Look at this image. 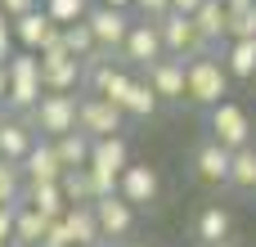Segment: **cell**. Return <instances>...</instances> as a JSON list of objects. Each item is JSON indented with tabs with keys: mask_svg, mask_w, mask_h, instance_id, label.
<instances>
[{
	"mask_svg": "<svg viewBox=\"0 0 256 247\" xmlns=\"http://www.w3.org/2000/svg\"><path fill=\"white\" fill-rule=\"evenodd\" d=\"M230 184L234 189H256V144L234 148V158H230Z\"/></svg>",
	"mask_w": 256,
	"mask_h": 247,
	"instance_id": "27",
	"label": "cell"
},
{
	"mask_svg": "<svg viewBox=\"0 0 256 247\" xmlns=\"http://www.w3.org/2000/svg\"><path fill=\"white\" fill-rule=\"evenodd\" d=\"M9 90H4V112H22V108H36L40 104V94H45V86H40V54H32V50H14L9 54Z\"/></svg>",
	"mask_w": 256,
	"mask_h": 247,
	"instance_id": "1",
	"label": "cell"
},
{
	"mask_svg": "<svg viewBox=\"0 0 256 247\" xmlns=\"http://www.w3.org/2000/svg\"><path fill=\"white\" fill-rule=\"evenodd\" d=\"M94 216H99V234H104V243L108 238H126L130 230H135V207L112 189V194H104L99 202H94Z\"/></svg>",
	"mask_w": 256,
	"mask_h": 247,
	"instance_id": "14",
	"label": "cell"
},
{
	"mask_svg": "<svg viewBox=\"0 0 256 247\" xmlns=\"http://www.w3.org/2000/svg\"><path fill=\"white\" fill-rule=\"evenodd\" d=\"M117 58H122V63H130V68H153L158 58H166V45H162L158 22L135 18V22H130V32H126V40H122V50H117Z\"/></svg>",
	"mask_w": 256,
	"mask_h": 247,
	"instance_id": "5",
	"label": "cell"
},
{
	"mask_svg": "<svg viewBox=\"0 0 256 247\" xmlns=\"http://www.w3.org/2000/svg\"><path fill=\"white\" fill-rule=\"evenodd\" d=\"M230 230H234V216L216 202V207H207L202 216H198V238L202 247H216V243H230Z\"/></svg>",
	"mask_w": 256,
	"mask_h": 247,
	"instance_id": "24",
	"label": "cell"
},
{
	"mask_svg": "<svg viewBox=\"0 0 256 247\" xmlns=\"http://www.w3.org/2000/svg\"><path fill=\"white\" fill-rule=\"evenodd\" d=\"M40 135L22 122V117H14V112H0V158H9V162H22L27 153H32V144H36Z\"/></svg>",
	"mask_w": 256,
	"mask_h": 247,
	"instance_id": "16",
	"label": "cell"
},
{
	"mask_svg": "<svg viewBox=\"0 0 256 247\" xmlns=\"http://www.w3.org/2000/svg\"><path fill=\"white\" fill-rule=\"evenodd\" d=\"M144 72H148L144 81L153 86V94H158L162 104H184V94H189V90H184V72H189L184 58H171V54H166V58H158L153 68H144Z\"/></svg>",
	"mask_w": 256,
	"mask_h": 247,
	"instance_id": "13",
	"label": "cell"
},
{
	"mask_svg": "<svg viewBox=\"0 0 256 247\" xmlns=\"http://www.w3.org/2000/svg\"><path fill=\"white\" fill-rule=\"evenodd\" d=\"M90 4H94V0H40V9H45L58 27H68V22H86Z\"/></svg>",
	"mask_w": 256,
	"mask_h": 247,
	"instance_id": "28",
	"label": "cell"
},
{
	"mask_svg": "<svg viewBox=\"0 0 256 247\" xmlns=\"http://www.w3.org/2000/svg\"><path fill=\"white\" fill-rule=\"evenodd\" d=\"M90 171H94V180L112 194L117 189V180H122V171L130 166V144L122 140V135H104V140H94L90 144V162H86Z\"/></svg>",
	"mask_w": 256,
	"mask_h": 247,
	"instance_id": "8",
	"label": "cell"
},
{
	"mask_svg": "<svg viewBox=\"0 0 256 247\" xmlns=\"http://www.w3.org/2000/svg\"><path fill=\"white\" fill-rule=\"evenodd\" d=\"M68 230H72V243H86V247H99L104 234H99V216H94V202H72L63 212Z\"/></svg>",
	"mask_w": 256,
	"mask_h": 247,
	"instance_id": "20",
	"label": "cell"
},
{
	"mask_svg": "<svg viewBox=\"0 0 256 247\" xmlns=\"http://www.w3.org/2000/svg\"><path fill=\"white\" fill-rule=\"evenodd\" d=\"M238 4H252V0H225V9H238Z\"/></svg>",
	"mask_w": 256,
	"mask_h": 247,
	"instance_id": "39",
	"label": "cell"
},
{
	"mask_svg": "<svg viewBox=\"0 0 256 247\" xmlns=\"http://www.w3.org/2000/svg\"><path fill=\"white\" fill-rule=\"evenodd\" d=\"M225 40H256V0L230 9V32H225Z\"/></svg>",
	"mask_w": 256,
	"mask_h": 247,
	"instance_id": "29",
	"label": "cell"
},
{
	"mask_svg": "<svg viewBox=\"0 0 256 247\" xmlns=\"http://www.w3.org/2000/svg\"><path fill=\"white\" fill-rule=\"evenodd\" d=\"M18 166H22V180H32V184H45V180H63V171H68V166L58 162V148H54V140H45V135L32 144V153H27Z\"/></svg>",
	"mask_w": 256,
	"mask_h": 247,
	"instance_id": "15",
	"label": "cell"
},
{
	"mask_svg": "<svg viewBox=\"0 0 256 247\" xmlns=\"http://www.w3.org/2000/svg\"><path fill=\"white\" fill-rule=\"evenodd\" d=\"M14 216H18V202H0V247L14 243Z\"/></svg>",
	"mask_w": 256,
	"mask_h": 247,
	"instance_id": "33",
	"label": "cell"
},
{
	"mask_svg": "<svg viewBox=\"0 0 256 247\" xmlns=\"http://www.w3.org/2000/svg\"><path fill=\"white\" fill-rule=\"evenodd\" d=\"M158 32H162V45H166V54L171 58H202V54H212V40L198 32V22L189 18V14H176V9H166L162 18H158Z\"/></svg>",
	"mask_w": 256,
	"mask_h": 247,
	"instance_id": "3",
	"label": "cell"
},
{
	"mask_svg": "<svg viewBox=\"0 0 256 247\" xmlns=\"http://www.w3.org/2000/svg\"><path fill=\"white\" fill-rule=\"evenodd\" d=\"M99 247H112V243H99Z\"/></svg>",
	"mask_w": 256,
	"mask_h": 247,
	"instance_id": "44",
	"label": "cell"
},
{
	"mask_svg": "<svg viewBox=\"0 0 256 247\" xmlns=\"http://www.w3.org/2000/svg\"><path fill=\"white\" fill-rule=\"evenodd\" d=\"M32 9H40V0H0V14L14 22V18H22V14H32Z\"/></svg>",
	"mask_w": 256,
	"mask_h": 247,
	"instance_id": "34",
	"label": "cell"
},
{
	"mask_svg": "<svg viewBox=\"0 0 256 247\" xmlns=\"http://www.w3.org/2000/svg\"><path fill=\"white\" fill-rule=\"evenodd\" d=\"M40 86L54 90V94H76V90H86V68H81V58H72V54L63 50V32H58V40H54L50 50H40Z\"/></svg>",
	"mask_w": 256,
	"mask_h": 247,
	"instance_id": "4",
	"label": "cell"
},
{
	"mask_svg": "<svg viewBox=\"0 0 256 247\" xmlns=\"http://www.w3.org/2000/svg\"><path fill=\"white\" fill-rule=\"evenodd\" d=\"M22 202L36 207V212L50 216V220L68 212V198H63V184H58V180H45V184H32V180H27V184H22Z\"/></svg>",
	"mask_w": 256,
	"mask_h": 247,
	"instance_id": "19",
	"label": "cell"
},
{
	"mask_svg": "<svg viewBox=\"0 0 256 247\" xmlns=\"http://www.w3.org/2000/svg\"><path fill=\"white\" fill-rule=\"evenodd\" d=\"M220 58L234 81H256V40H225Z\"/></svg>",
	"mask_w": 256,
	"mask_h": 247,
	"instance_id": "21",
	"label": "cell"
},
{
	"mask_svg": "<svg viewBox=\"0 0 256 247\" xmlns=\"http://www.w3.org/2000/svg\"><path fill=\"white\" fill-rule=\"evenodd\" d=\"M22 166L18 162H9V158H0V202H18L22 198Z\"/></svg>",
	"mask_w": 256,
	"mask_h": 247,
	"instance_id": "30",
	"label": "cell"
},
{
	"mask_svg": "<svg viewBox=\"0 0 256 247\" xmlns=\"http://www.w3.org/2000/svg\"><path fill=\"white\" fill-rule=\"evenodd\" d=\"M230 148L225 144H216V140H207L198 153H194V171H198V180H207V184H230Z\"/></svg>",
	"mask_w": 256,
	"mask_h": 247,
	"instance_id": "17",
	"label": "cell"
},
{
	"mask_svg": "<svg viewBox=\"0 0 256 247\" xmlns=\"http://www.w3.org/2000/svg\"><path fill=\"white\" fill-rule=\"evenodd\" d=\"M207 117H212V140H216V144H225L230 153H234V148H243V144H252V117H248V108H243V104L220 99L216 108H207Z\"/></svg>",
	"mask_w": 256,
	"mask_h": 247,
	"instance_id": "7",
	"label": "cell"
},
{
	"mask_svg": "<svg viewBox=\"0 0 256 247\" xmlns=\"http://www.w3.org/2000/svg\"><path fill=\"white\" fill-rule=\"evenodd\" d=\"M0 112H4V108H0Z\"/></svg>",
	"mask_w": 256,
	"mask_h": 247,
	"instance_id": "45",
	"label": "cell"
},
{
	"mask_svg": "<svg viewBox=\"0 0 256 247\" xmlns=\"http://www.w3.org/2000/svg\"><path fill=\"white\" fill-rule=\"evenodd\" d=\"M40 247H72V230H68V220H63V216H54V220H50L45 243H40Z\"/></svg>",
	"mask_w": 256,
	"mask_h": 247,
	"instance_id": "31",
	"label": "cell"
},
{
	"mask_svg": "<svg viewBox=\"0 0 256 247\" xmlns=\"http://www.w3.org/2000/svg\"><path fill=\"white\" fill-rule=\"evenodd\" d=\"M90 144H94V140H90L86 130H68V135H58V140H54V148H58V162H63V166H86V162H90Z\"/></svg>",
	"mask_w": 256,
	"mask_h": 247,
	"instance_id": "26",
	"label": "cell"
},
{
	"mask_svg": "<svg viewBox=\"0 0 256 247\" xmlns=\"http://www.w3.org/2000/svg\"><path fill=\"white\" fill-rule=\"evenodd\" d=\"M58 32H63V27H58L45 9H32V14L14 18V45H18V50H32V54L50 50V45L58 40Z\"/></svg>",
	"mask_w": 256,
	"mask_h": 247,
	"instance_id": "12",
	"label": "cell"
},
{
	"mask_svg": "<svg viewBox=\"0 0 256 247\" xmlns=\"http://www.w3.org/2000/svg\"><path fill=\"white\" fill-rule=\"evenodd\" d=\"M86 22H90V32H94V40L104 45V50H122V40H126V32H130V9H112V4H90V14H86Z\"/></svg>",
	"mask_w": 256,
	"mask_h": 247,
	"instance_id": "11",
	"label": "cell"
},
{
	"mask_svg": "<svg viewBox=\"0 0 256 247\" xmlns=\"http://www.w3.org/2000/svg\"><path fill=\"white\" fill-rule=\"evenodd\" d=\"M122 126H126V112L112 99L81 94V104H76V130H86L90 140H104V135H122Z\"/></svg>",
	"mask_w": 256,
	"mask_h": 247,
	"instance_id": "6",
	"label": "cell"
},
{
	"mask_svg": "<svg viewBox=\"0 0 256 247\" xmlns=\"http://www.w3.org/2000/svg\"><path fill=\"white\" fill-rule=\"evenodd\" d=\"M18 45H14V22L0 14V63H9V54H14Z\"/></svg>",
	"mask_w": 256,
	"mask_h": 247,
	"instance_id": "35",
	"label": "cell"
},
{
	"mask_svg": "<svg viewBox=\"0 0 256 247\" xmlns=\"http://www.w3.org/2000/svg\"><path fill=\"white\" fill-rule=\"evenodd\" d=\"M94 4H112V9H130V0H94Z\"/></svg>",
	"mask_w": 256,
	"mask_h": 247,
	"instance_id": "38",
	"label": "cell"
},
{
	"mask_svg": "<svg viewBox=\"0 0 256 247\" xmlns=\"http://www.w3.org/2000/svg\"><path fill=\"white\" fill-rule=\"evenodd\" d=\"M45 230H50V216H40L36 207H27V202L18 198V216H14V243L40 247V243H45Z\"/></svg>",
	"mask_w": 256,
	"mask_h": 247,
	"instance_id": "22",
	"label": "cell"
},
{
	"mask_svg": "<svg viewBox=\"0 0 256 247\" xmlns=\"http://www.w3.org/2000/svg\"><path fill=\"white\" fill-rule=\"evenodd\" d=\"M158 108H162V99L153 94V86L135 76V81H130V90H126V99H122V112H126V117H135V122H144V117H153Z\"/></svg>",
	"mask_w": 256,
	"mask_h": 247,
	"instance_id": "25",
	"label": "cell"
},
{
	"mask_svg": "<svg viewBox=\"0 0 256 247\" xmlns=\"http://www.w3.org/2000/svg\"><path fill=\"white\" fill-rule=\"evenodd\" d=\"M117 194L140 212V207H153L158 198H162V176H158V166H148V162H130L126 171H122V180H117Z\"/></svg>",
	"mask_w": 256,
	"mask_h": 247,
	"instance_id": "10",
	"label": "cell"
},
{
	"mask_svg": "<svg viewBox=\"0 0 256 247\" xmlns=\"http://www.w3.org/2000/svg\"><path fill=\"white\" fill-rule=\"evenodd\" d=\"M130 9H135L140 18H148V22H158V18L171 9V0H130Z\"/></svg>",
	"mask_w": 256,
	"mask_h": 247,
	"instance_id": "32",
	"label": "cell"
},
{
	"mask_svg": "<svg viewBox=\"0 0 256 247\" xmlns=\"http://www.w3.org/2000/svg\"><path fill=\"white\" fill-rule=\"evenodd\" d=\"M216 247H234V243H216Z\"/></svg>",
	"mask_w": 256,
	"mask_h": 247,
	"instance_id": "42",
	"label": "cell"
},
{
	"mask_svg": "<svg viewBox=\"0 0 256 247\" xmlns=\"http://www.w3.org/2000/svg\"><path fill=\"white\" fill-rule=\"evenodd\" d=\"M72 247H86V243H72Z\"/></svg>",
	"mask_w": 256,
	"mask_h": 247,
	"instance_id": "43",
	"label": "cell"
},
{
	"mask_svg": "<svg viewBox=\"0 0 256 247\" xmlns=\"http://www.w3.org/2000/svg\"><path fill=\"white\" fill-rule=\"evenodd\" d=\"M9 247H27V243H9Z\"/></svg>",
	"mask_w": 256,
	"mask_h": 247,
	"instance_id": "41",
	"label": "cell"
},
{
	"mask_svg": "<svg viewBox=\"0 0 256 247\" xmlns=\"http://www.w3.org/2000/svg\"><path fill=\"white\" fill-rule=\"evenodd\" d=\"M198 4H202V0H171V9H176V14H189V18L198 14Z\"/></svg>",
	"mask_w": 256,
	"mask_h": 247,
	"instance_id": "36",
	"label": "cell"
},
{
	"mask_svg": "<svg viewBox=\"0 0 256 247\" xmlns=\"http://www.w3.org/2000/svg\"><path fill=\"white\" fill-rule=\"evenodd\" d=\"M122 247H148V243H122Z\"/></svg>",
	"mask_w": 256,
	"mask_h": 247,
	"instance_id": "40",
	"label": "cell"
},
{
	"mask_svg": "<svg viewBox=\"0 0 256 247\" xmlns=\"http://www.w3.org/2000/svg\"><path fill=\"white\" fill-rule=\"evenodd\" d=\"M4 90H9V68L0 63V104H4Z\"/></svg>",
	"mask_w": 256,
	"mask_h": 247,
	"instance_id": "37",
	"label": "cell"
},
{
	"mask_svg": "<svg viewBox=\"0 0 256 247\" xmlns=\"http://www.w3.org/2000/svg\"><path fill=\"white\" fill-rule=\"evenodd\" d=\"M194 22H198V32H202L212 45H220L225 32H230V9H225V0H202L198 14H194Z\"/></svg>",
	"mask_w": 256,
	"mask_h": 247,
	"instance_id": "23",
	"label": "cell"
},
{
	"mask_svg": "<svg viewBox=\"0 0 256 247\" xmlns=\"http://www.w3.org/2000/svg\"><path fill=\"white\" fill-rule=\"evenodd\" d=\"M230 72H225V58L220 54H202V58H189V72H184V99L198 104V108H216L225 94H230Z\"/></svg>",
	"mask_w": 256,
	"mask_h": 247,
	"instance_id": "2",
	"label": "cell"
},
{
	"mask_svg": "<svg viewBox=\"0 0 256 247\" xmlns=\"http://www.w3.org/2000/svg\"><path fill=\"white\" fill-rule=\"evenodd\" d=\"M58 184H63V198H68V207H72V202H99V198L108 194V189L94 180V171H90V166H68Z\"/></svg>",
	"mask_w": 256,
	"mask_h": 247,
	"instance_id": "18",
	"label": "cell"
},
{
	"mask_svg": "<svg viewBox=\"0 0 256 247\" xmlns=\"http://www.w3.org/2000/svg\"><path fill=\"white\" fill-rule=\"evenodd\" d=\"M76 104H81V94H54V90H45L40 104H36V135L58 140V135L76 130Z\"/></svg>",
	"mask_w": 256,
	"mask_h": 247,
	"instance_id": "9",
	"label": "cell"
}]
</instances>
